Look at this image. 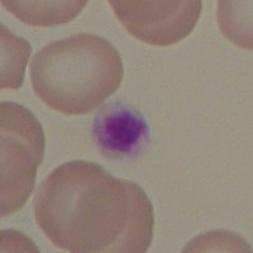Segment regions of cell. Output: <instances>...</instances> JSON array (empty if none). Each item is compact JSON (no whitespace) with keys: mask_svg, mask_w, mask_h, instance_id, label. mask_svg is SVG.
Listing matches in <instances>:
<instances>
[{"mask_svg":"<svg viewBox=\"0 0 253 253\" xmlns=\"http://www.w3.org/2000/svg\"><path fill=\"white\" fill-rule=\"evenodd\" d=\"M41 230L74 253H144L153 239L155 211L139 185L100 165L70 161L52 171L33 200Z\"/></svg>","mask_w":253,"mask_h":253,"instance_id":"6da1fadb","label":"cell"},{"mask_svg":"<svg viewBox=\"0 0 253 253\" xmlns=\"http://www.w3.org/2000/svg\"><path fill=\"white\" fill-rule=\"evenodd\" d=\"M119 52L96 35L78 33L53 41L33 56V90L47 107L65 115H85L101 107L123 81Z\"/></svg>","mask_w":253,"mask_h":253,"instance_id":"7a4b0ae2","label":"cell"},{"mask_svg":"<svg viewBox=\"0 0 253 253\" xmlns=\"http://www.w3.org/2000/svg\"><path fill=\"white\" fill-rule=\"evenodd\" d=\"M46 137L35 114L20 104H0V208L1 216L24 207L43 161Z\"/></svg>","mask_w":253,"mask_h":253,"instance_id":"3957f363","label":"cell"},{"mask_svg":"<svg viewBox=\"0 0 253 253\" xmlns=\"http://www.w3.org/2000/svg\"><path fill=\"white\" fill-rule=\"evenodd\" d=\"M115 17L134 38L151 46L175 44L193 32L200 0H110Z\"/></svg>","mask_w":253,"mask_h":253,"instance_id":"277c9868","label":"cell"},{"mask_svg":"<svg viewBox=\"0 0 253 253\" xmlns=\"http://www.w3.org/2000/svg\"><path fill=\"white\" fill-rule=\"evenodd\" d=\"M92 137L101 153L113 160L134 158L150 139V126L138 109L113 101L99 110L92 123Z\"/></svg>","mask_w":253,"mask_h":253,"instance_id":"5b68a950","label":"cell"},{"mask_svg":"<svg viewBox=\"0 0 253 253\" xmlns=\"http://www.w3.org/2000/svg\"><path fill=\"white\" fill-rule=\"evenodd\" d=\"M1 5L23 23L38 28L63 26L75 19L87 5L86 0H3Z\"/></svg>","mask_w":253,"mask_h":253,"instance_id":"8992f818","label":"cell"},{"mask_svg":"<svg viewBox=\"0 0 253 253\" xmlns=\"http://www.w3.org/2000/svg\"><path fill=\"white\" fill-rule=\"evenodd\" d=\"M0 87L18 90L23 85L32 46L28 41L12 33L3 23L0 24Z\"/></svg>","mask_w":253,"mask_h":253,"instance_id":"52a82bcc","label":"cell"},{"mask_svg":"<svg viewBox=\"0 0 253 253\" xmlns=\"http://www.w3.org/2000/svg\"><path fill=\"white\" fill-rule=\"evenodd\" d=\"M216 19L227 40L242 48H253L252 1H219Z\"/></svg>","mask_w":253,"mask_h":253,"instance_id":"ba28073f","label":"cell"},{"mask_svg":"<svg viewBox=\"0 0 253 253\" xmlns=\"http://www.w3.org/2000/svg\"><path fill=\"white\" fill-rule=\"evenodd\" d=\"M185 252H207V251H245L251 252L250 245H247L237 234L214 230L200 237H196L185 248Z\"/></svg>","mask_w":253,"mask_h":253,"instance_id":"9c48e42d","label":"cell"}]
</instances>
